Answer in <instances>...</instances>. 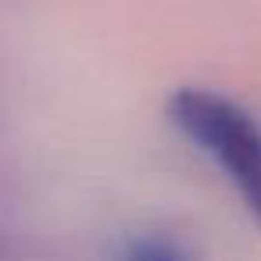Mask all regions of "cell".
Segmentation results:
<instances>
[{
    "label": "cell",
    "mask_w": 261,
    "mask_h": 261,
    "mask_svg": "<svg viewBox=\"0 0 261 261\" xmlns=\"http://www.w3.org/2000/svg\"><path fill=\"white\" fill-rule=\"evenodd\" d=\"M125 261H186L172 243H161V240H140L129 247Z\"/></svg>",
    "instance_id": "2"
},
{
    "label": "cell",
    "mask_w": 261,
    "mask_h": 261,
    "mask_svg": "<svg viewBox=\"0 0 261 261\" xmlns=\"http://www.w3.org/2000/svg\"><path fill=\"white\" fill-rule=\"evenodd\" d=\"M168 118L172 125L207 158L218 161L240 200L247 204L250 218L261 229V125L257 118L240 108L236 100L215 93L182 86L168 97Z\"/></svg>",
    "instance_id": "1"
},
{
    "label": "cell",
    "mask_w": 261,
    "mask_h": 261,
    "mask_svg": "<svg viewBox=\"0 0 261 261\" xmlns=\"http://www.w3.org/2000/svg\"><path fill=\"white\" fill-rule=\"evenodd\" d=\"M4 254H8V250H4V236H0V261H4Z\"/></svg>",
    "instance_id": "3"
}]
</instances>
